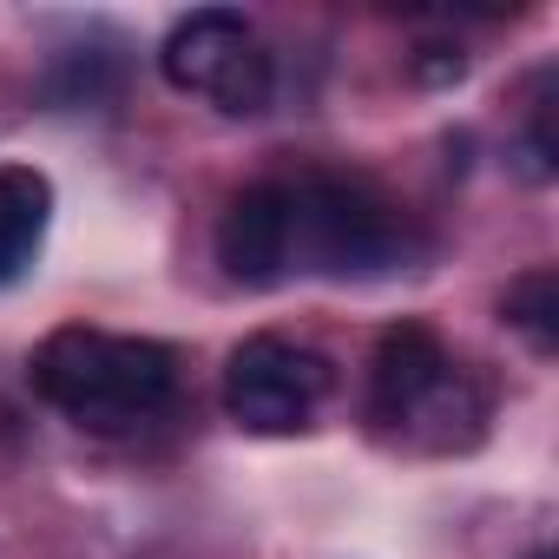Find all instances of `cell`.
Masks as SVG:
<instances>
[{"label":"cell","mask_w":559,"mask_h":559,"mask_svg":"<svg viewBox=\"0 0 559 559\" xmlns=\"http://www.w3.org/2000/svg\"><path fill=\"white\" fill-rule=\"evenodd\" d=\"M27 382L67 421L119 435V428H132V421H145V415H158L171 402L178 356L165 343H152V336H112V330L67 323L34 349Z\"/></svg>","instance_id":"obj_1"},{"label":"cell","mask_w":559,"mask_h":559,"mask_svg":"<svg viewBox=\"0 0 559 559\" xmlns=\"http://www.w3.org/2000/svg\"><path fill=\"white\" fill-rule=\"evenodd\" d=\"M369 415L382 435L421 448V454H461L480 441L487 421V395L480 382L441 349V336L428 323H395L376 343V369H369Z\"/></svg>","instance_id":"obj_2"},{"label":"cell","mask_w":559,"mask_h":559,"mask_svg":"<svg viewBox=\"0 0 559 559\" xmlns=\"http://www.w3.org/2000/svg\"><path fill=\"white\" fill-rule=\"evenodd\" d=\"M297 211V270L323 276H382L408 257V217L356 178H304L290 185Z\"/></svg>","instance_id":"obj_3"},{"label":"cell","mask_w":559,"mask_h":559,"mask_svg":"<svg viewBox=\"0 0 559 559\" xmlns=\"http://www.w3.org/2000/svg\"><path fill=\"white\" fill-rule=\"evenodd\" d=\"M158 73L178 86V93H204L217 112L230 119H257L276 93V67L270 53L257 47L250 21L230 14V8H198L185 14L165 47H158Z\"/></svg>","instance_id":"obj_4"},{"label":"cell","mask_w":559,"mask_h":559,"mask_svg":"<svg viewBox=\"0 0 559 559\" xmlns=\"http://www.w3.org/2000/svg\"><path fill=\"white\" fill-rule=\"evenodd\" d=\"M330 389L336 369L284 336H243L224 362V415L243 435H304Z\"/></svg>","instance_id":"obj_5"},{"label":"cell","mask_w":559,"mask_h":559,"mask_svg":"<svg viewBox=\"0 0 559 559\" xmlns=\"http://www.w3.org/2000/svg\"><path fill=\"white\" fill-rule=\"evenodd\" d=\"M217 263L230 284L243 290H270L297 270V211H290V185H250L230 198L224 224H217Z\"/></svg>","instance_id":"obj_6"},{"label":"cell","mask_w":559,"mask_h":559,"mask_svg":"<svg viewBox=\"0 0 559 559\" xmlns=\"http://www.w3.org/2000/svg\"><path fill=\"white\" fill-rule=\"evenodd\" d=\"M53 224V185L34 165H8L0 171V290L27 284V270L40 263Z\"/></svg>","instance_id":"obj_7"},{"label":"cell","mask_w":559,"mask_h":559,"mask_svg":"<svg viewBox=\"0 0 559 559\" xmlns=\"http://www.w3.org/2000/svg\"><path fill=\"white\" fill-rule=\"evenodd\" d=\"M500 317L533 343V356H552L559 349V270L539 263V270H520L507 297H500Z\"/></svg>","instance_id":"obj_8"},{"label":"cell","mask_w":559,"mask_h":559,"mask_svg":"<svg viewBox=\"0 0 559 559\" xmlns=\"http://www.w3.org/2000/svg\"><path fill=\"white\" fill-rule=\"evenodd\" d=\"M520 171H526L533 185L552 178V119H546V106L533 112V126H526V139H520Z\"/></svg>","instance_id":"obj_9"},{"label":"cell","mask_w":559,"mask_h":559,"mask_svg":"<svg viewBox=\"0 0 559 559\" xmlns=\"http://www.w3.org/2000/svg\"><path fill=\"white\" fill-rule=\"evenodd\" d=\"M415 73H421L428 86H448V80H461V73H467V60H461V53H448V47H421Z\"/></svg>","instance_id":"obj_10"},{"label":"cell","mask_w":559,"mask_h":559,"mask_svg":"<svg viewBox=\"0 0 559 559\" xmlns=\"http://www.w3.org/2000/svg\"><path fill=\"white\" fill-rule=\"evenodd\" d=\"M533 559H552V552H533Z\"/></svg>","instance_id":"obj_11"}]
</instances>
